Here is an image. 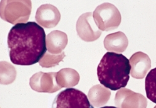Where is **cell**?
<instances>
[{
    "mask_svg": "<svg viewBox=\"0 0 156 108\" xmlns=\"http://www.w3.org/2000/svg\"><path fill=\"white\" fill-rule=\"evenodd\" d=\"M115 103L117 108H146L147 100L142 94L128 89H122L116 94Z\"/></svg>",
    "mask_w": 156,
    "mask_h": 108,
    "instance_id": "5b68a950",
    "label": "cell"
},
{
    "mask_svg": "<svg viewBox=\"0 0 156 108\" xmlns=\"http://www.w3.org/2000/svg\"><path fill=\"white\" fill-rule=\"evenodd\" d=\"M51 108H94L87 96L74 88H68L57 94Z\"/></svg>",
    "mask_w": 156,
    "mask_h": 108,
    "instance_id": "277c9868",
    "label": "cell"
},
{
    "mask_svg": "<svg viewBox=\"0 0 156 108\" xmlns=\"http://www.w3.org/2000/svg\"><path fill=\"white\" fill-rule=\"evenodd\" d=\"M110 95L111 92L109 89L100 85H97L90 89L89 100L92 105L95 107H99L107 103Z\"/></svg>",
    "mask_w": 156,
    "mask_h": 108,
    "instance_id": "9c48e42d",
    "label": "cell"
},
{
    "mask_svg": "<svg viewBox=\"0 0 156 108\" xmlns=\"http://www.w3.org/2000/svg\"><path fill=\"white\" fill-rule=\"evenodd\" d=\"M8 45L9 58L13 64L34 65L47 52L46 33L36 22L18 23L9 33Z\"/></svg>",
    "mask_w": 156,
    "mask_h": 108,
    "instance_id": "6da1fadb",
    "label": "cell"
},
{
    "mask_svg": "<svg viewBox=\"0 0 156 108\" xmlns=\"http://www.w3.org/2000/svg\"><path fill=\"white\" fill-rule=\"evenodd\" d=\"M129 60L131 77L136 79L144 78L151 67V59L148 55L139 51L133 54Z\"/></svg>",
    "mask_w": 156,
    "mask_h": 108,
    "instance_id": "52a82bcc",
    "label": "cell"
},
{
    "mask_svg": "<svg viewBox=\"0 0 156 108\" xmlns=\"http://www.w3.org/2000/svg\"><path fill=\"white\" fill-rule=\"evenodd\" d=\"M104 44L107 51L121 53L126 50L129 41L124 33L119 31L107 36L104 39Z\"/></svg>",
    "mask_w": 156,
    "mask_h": 108,
    "instance_id": "ba28073f",
    "label": "cell"
},
{
    "mask_svg": "<svg viewBox=\"0 0 156 108\" xmlns=\"http://www.w3.org/2000/svg\"><path fill=\"white\" fill-rule=\"evenodd\" d=\"M100 108H117L114 106H105V107H101Z\"/></svg>",
    "mask_w": 156,
    "mask_h": 108,
    "instance_id": "8fae6325",
    "label": "cell"
},
{
    "mask_svg": "<svg viewBox=\"0 0 156 108\" xmlns=\"http://www.w3.org/2000/svg\"><path fill=\"white\" fill-rule=\"evenodd\" d=\"M129 60L122 54L107 52L104 55L97 69L99 82L110 90L126 87L129 79Z\"/></svg>",
    "mask_w": 156,
    "mask_h": 108,
    "instance_id": "7a4b0ae2",
    "label": "cell"
},
{
    "mask_svg": "<svg viewBox=\"0 0 156 108\" xmlns=\"http://www.w3.org/2000/svg\"><path fill=\"white\" fill-rule=\"evenodd\" d=\"M95 25L91 12L83 14L79 17L77 22L76 28L78 35L86 42L96 40L99 38L101 32Z\"/></svg>",
    "mask_w": 156,
    "mask_h": 108,
    "instance_id": "8992f818",
    "label": "cell"
},
{
    "mask_svg": "<svg viewBox=\"0 0 156 108\" xmlns=\"http://www.w3.org/2000/svg\"><path fill=\"white\" fill-rule=\"evenodd\" d=\"M154 108H156V106H155V107H154Z\"/></svg>",
    "mask_w": 156,
    "mask_h": 108,
    "instance_id": "7c38bea8",
    "label": "cell"
},
{
    "mask_svg": "<svg viewBox=\"0 0 156 108\" xmlns=\"http://www.w3.org/2000/svg\"><path fill=\"white\" fill-rule=\"evenodd\" d=\"M145 91L147 98L156 104V68L152 69L146 77Z\"/></svg>",
    "mask_w": 156,
    "mask_h": 108,
    "instance_id": "30bf717a",
    "label": "cell"
},
{
    "mask_svg": "<svg viewBox=\"0 0 156 108\" xmlns=\"http://www.w3.org/2000/svg\"><path fill=\"white\" fill-rule=\"evenodd\" d=\"M93 16L99 29L107 31L118 27L122 20L119 11L110 3H104L98 6L94 12Z\"/></svg>",
    "mask_w": 156,
    "mask_h": 108,
    "instance_id": "3957f363",
    "label": "cell"
}]
</instances>
